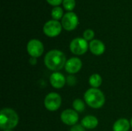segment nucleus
<instances>
[{"mask_svg":"<svg viewBox=\"0 0 132 131\" xmlns=\"http://www.w3.org/2000/svg\"><path fill=\"white\" fill-rule=\"evenodd\" d=\"M50 81L53 87L56 89H60L64 86L67 82V79L64 77V76L62 73L55 72L50 76Z\"/></svg>","mask_w":132,"mask_h":131,"instance_id":"obj_11","label":"nucleus"},{"mask_svg":"<svg viewBox=\"0 0 132 131\" xmlns=\"http://www.w3.org/2000/svg\"><path fill=\"white\" fill-rule=\"evenodd\" d=\"M76 2L75 0H63V5L67 10H73V8L75 7Z\"/></svg>","mask_w":132,"mask_h":131,"instance_id":"obj_18","label":"nucleus"},{"mask_svg":"<svg viewBox=\"0 0 132 131\" xmlns=\"http://www.w3.org/2000/svg\"><path fill=\"white\" fill-rule=\"evenodd\" d=\"M60 118L63 124L69 126H74L79 120V116L76 110L67 109L62 112Z\"/></svg>","mask_w":132,"mask_h":131,"instance_id":"obj_9","label":"nucleus"},{"mask_svg":"<svg viewBox=\"0 0 132 131\" xmlns=\"http://www.w3.org/2000/svg\"><path fill=\"white\" fill-rule=\"evenodd\" d=\"M131 127H132V118H131Z\"/></svg>","mask_w":132,"mask_h":131,"instance_id":"obj_25","label":"nucleus"},{"mask_svg":"<svg viewBox=\"0 0 132 131\" xmlns=\"http://www.w3.org/2000/svg\"><path fill=\"white\" fill-rule=\"evenodd\" d=\"M70 131H85V128L82 125H74Z\"/></svg>","mask_w":132,"mask_h":131,"instance_id":"obj_21","label":"nucleus"},{"mask_svg":"<svg viewBox=\"0 0 132 131\" xmlns=\"http://www.w3.org/2000/svg\"><path fill=\"white\" fill-rule=\"evenodd\" d=\"M62 103L61 97L56 93H50L45 97L44 105L45 107L50 111H56L57 110Z\"/></svg>","mask_w":132,"mask_h":131,"instance_id":"obj_4","label":"nucleus"},{"mask_svg":"<svg viewBox=\"0 0 132 131\" xmlns=\"http://www.w3.org/2000/svg\"><path fill=\"white\" fill-rule=\"evenodd\" d=\"M62 30V24L57 20H50L43 25V32L49 37L57 36Z\"/></svg>","mask_w":132,"mask_h":131,"instance_id":"obj_5","label":"nucleus"},{"mask_svg":"<svg viewBox=\"0 0 132 131\" xmlns=\"http://www.w3.org/2000/svg\"><path fill=\"white\" fill-rule=\"evenodd\" d=\"M29 62L32 65H35L36 63V58H34V57H31V59H29Z\"/></svg>","mask_w":132,"mask_h":131,"instance_id":"obj_23","label":"nucleus"},{"mask_svg":"<svg viewBox=\"0 0 132 131\" xmlns=\"http://www.w3.org/2000/svg\"><path fill=\"white\" fill-rule=\"evenodd\" d=\"M50 5H59L61 2H62V1H63V0H46Z\"/></svg>","mask_w":132,"mask_h":131,"instance_id":"obj_22","label":"nucleus"},{"mask_svg":"<svg viewBox=\"0 0 132 131\" xmlns=\"http://www.w3.org/2000/svg\"><path fill=\"white\" fill-rule=\"evenodd\" d=\"M84 39H86L87 41L88 40H92L93 38L94 37V32L92 29H86L84 32Z\"/></svg>","mask_w":132,"mask_h":131,"instance_id":"obj_19","label":"nucleus"},{"mask_svg":"<svg viewBox=\"0 0 132 131\" xmlns=\"http://www.w3.org/2000/svg\"><path fill=\"white\" fill-rule=\"evenodd\" d=\"M27 51L31 57L38 58L43 53V44L38 39H31L27 44Z\"/></svg>","mask_w":132,"mask_h":131,"instance_id":"obj_8","label":"nucleus"},{"mask_svg":"<svg viewBox=\"0 0 132 131\" xmlns=\"http://www.w3.org/2000/svg\"><path fill=\"white\" fill-rule=\"evenodd\" d=\"M44 63L49 69L56 72L65 66L67 60L63 53L57 49H53L45 56Z\"/></svg>","mask_w":132,"mask_h":131,"instance_id":"obj_1","label":"nucleus"},{"mask_svg":"<svg viewBox=\"0 0 132 131\" xmlns=\"http://www.w3.org/2000/svg\"><path fill=\"white\" fill-rule=\"evenodd\" d=\"M84 100L89 107L94 109L102 107L105 103V97L104 93L97 88H90L87 90L84 94Z\"/></svg>","mask_w":132,"mask_h":131,"instance_id":"obj_3","label":"nucleus"},{"mask_svg":"<svg viewBox=\"0 0 132 131\" xmlns=\"http://www.w3.org/2000/svg\"><path fill=\"white\" fill-rule=\"evenodd\" d=\"M3 131H12V130H4Z\"/></svg>","mask_w":132,"mask_h":131,"instance_id":"obj_24","label":"nucleus"},{"mask_svg":"<svg viewBox=\"0 0 132 131\" xmlns=\"http://www.w3.org/2000/svg\"><path fill=\"white\" fill-rule=\"evenodd\" d=\"M82 68V61L77 57H73L68 59L65 65L66 71L70 74L78 73Z\"/></svg>","mask_w":132,"mask_h":131,"instance_id":"obj_10","label":"nucleus"},{"mask_svg":"<svg viewBox=\"0 0 132 131\" xmlns=\"http://www.w3.org/2000/svg\"><path fill=\"white\" fill-rule=\"evenodd\" d=\"M73 107L74 110H76L77 112L82 113L85 110V104H84V101L82 100L76 99L73 102Z\"/></svg>","mask_w":132,"mask_h":131,"instance_id":"obj_16","label":"nucleus"},{"mask_svg":"<svg viewBox=\"0 0 132 131\" xmlns=\"http://www.w3.org/2000/svg\"><path fill=\"white\" fill-rule=\"evenodd\" d=\"M78 25V17L73 12H67L62 18V26L67 31L73 30Z\"/></svg>","mask_w":132,"mask_h":131,"instance_id":"obj_7","label":"nucleus"},{"mask_svg":"<svg viewBox=\"0 0 132 131\" xmlns=\"http://www.w3.org/2000/svg\"><path fill=\"white\" fill-rule=\"evenodd\" d=\"M131 123L125 118L118 120L113 126L114 131H128L130 129Z\"/></svg>","mask_w":132,"mask_h":131,"instance_id":"obj_14","label":"nucleus"},{"mask_svg":"<svg viewBox=\"0 0 132 131\" xmlns=\"http://www.w3.org/2000/svg\"><path fill=\"white\" fill-rule=\"evenodd\" d=\"M70 51L75 55H83L88 49L87 41L83 38H76L70 44Z\"/></svg>","mask_w":132,"mask_h":131,"instance_id":"obj_6","label":"nucleus"},{"mask_svg":"<svg viewBox=\"0 0 132 131\" xmlns=\"http://www.w3.org/2000/svg\"><path fill=\"white\" fill-rule=\"evenodd\" d=\"M89 83L92 86V88H97V87H99L102 83V78L99 74L94 73L90 76Z\"/></svg>","mask_w":132,"mask_h":131,"instance_id":"obj_15","label":"nucleus"},{"mask_svg":"<svg viewBox=\"0 0 132 131\" xmlns=\"http://www.w3.org/2000/svg\"><path fill=\"white\" fill-rule=\"evenodd\" d=\"M81 125L87 129H94L98 125V120L94 116H86L81 120Z\"/></svg>","mask_w":132,"mask_h":131,"instance_id":"obj_13","label":"nucleus"},{"mask_svg":"<svg viewBox=\"0 0 132 131\" xmlns=\"http://www.w3.org/2000/svg\"><path fill=\"white\" fill-rule=\"evenodd\" d=\"M89 48L90 52L96 56L102 55L105 51L104 44L98 39H93L92 41H90L89 44Z\"/></svg>","mask_w":132,"mask_h":131,"instance_id":"obj_12","label":"nucleus"},{"mask_svg":"<svg viewBox=\"0 0 132 131\" xmlns=\"http://www.w3.org/2000/svg\"><path fill=\"white\" fill-rule=\"evenodd\" d=\"M19 116L15 110L4 108L0 112V127L2 130H12L17 126Z\"/></svg>","mask_w":132,"mask_h":131,"instance_id":"obj_2","label":"nucleus"},{"mask_svg":"<svg viewBox=\"0 0 132 131\" xmlns=\"http://www.w3.org/2000/svg\"><path fill=\"white\" fill-rule=\"evenodd\" d=\"M63 9L62 8L59 6H56L52 9L51 12V15L54 20H58L61 18H63Z\"/></svg>","mask_w":132,"mask_h":131,"instance_id":"obj_17","label":"nucleus"},{"mask_svg":"<svg viewBox=\"0 0 132 131\" xmlns=\"http://www.w3.org/2000/svg\"><path fill=\"white\" fill-rule=\"evenodd\" d=\"M67 83L69 86H74L77 83V78L73 75H70L67 78Z\"/></svg>","mask_w":132,"mask_h":131,"instance_id":"obj_20","label":"nucleus"}]
</instances>
